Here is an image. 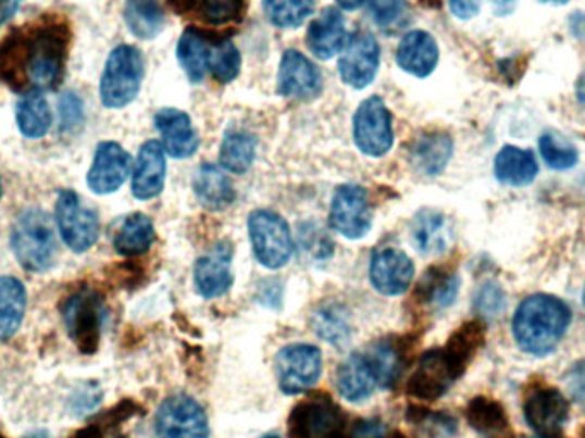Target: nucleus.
Here are the masks:
<instances>
[{
	"label": "nucleus",
	"mask_w": 585,
	"mask_h": 438,
	"mask_svg": "<svg viewBox=\"0 0 585 438\" xmlns=\"http://www.w3.org/2000/svg\"><path fill=\"white\" fill-rule=\"evenodd\" d=\"M584 305H585V290H584Z\"/></svg>",
	"instance_id": "63"
},
{
	"label": "nucleus",
	"mask_w": 585,
	"mask_h": 438,
	"mask_svg": "<svg viewBox=\"0 0 585 438\" xmlns=\"http://www.w3.org/2000/svg\"><path fill=\"white\" fill-rule=\"evenodd\" d=\"M570 309L553 295L525 298L513 315V338L525 353L548 354L557 348L570 326Z\"/></svg>",
	"instance_id": "2"
},
{
	"label": "nucleus",
	"mask_w": 585,
	"mask_h": 438,
	"mask_svg": "<svg viewBox=\"0 0 585 438\" xmlns=\"http://www.w3.org/2000/svg\"><path fill=\"white\" fill-rule=\"evenodd\" d=\"M567 383H569L570 392H572L575 401L585 408V363H578L575 368L570 371Z\"/></svg>",
	"instance_id": "48"
},
{
	"label": "nucleus",
	"mask_w": 585,
	"mask_h": 438,
	"mask_svg": "<svg viewBox=\"0 0 585 438\" xmlns=\"http://www.w3.org/2000/svg\"><path fill=\"white\" fill-rule=\"evenodd\" d=\"M396 61L404 73L425 79L432 76L440 61L437 40L423 29L406 33L397 47Z\"/></svg>",
	"instance_id": "22"
},
{
	"label": "nucleus",
	"mask_w": 585,
	"mask_h": 438,
	"mask_svg": "<svg viewBox=\"0 0 585 438\" xmlns=\"http://www.w3.org/2000/svg\"><path fill=\"white\" fill-rule=\"evenodd\" d=\"M569 414V401L557 387H533L525 396L524 418L537 434H557L565 425Z\"/></svg>",
	"instance_id": "17"
},
{
	"label": "nucleus",
	"mask_w": 585,
	"mask_h": 438,
	"mask_svg": "<svg viewBox=\"0 0 585 438\" xmlns=\"http://www.w3.org/2000/svg\"><path fill=\"white\" fill-rule=\"evenodd\" d=\"M321 91L322 74L318 65L298 50H286L277 73V93L292 100L312 101Z\"/></svg>",
	"instance_id": "16"
},
{
	"label": "nucleus",
	"mask_w": 585,
	"mask_h": 438,
	"mask_svg": "<svg viewBox=\"0 0 585 438\" xmlns=\"http://www.w3.org/2000/svg\"><path fill=\"white\" fill-rule=\"evenodd\" d=\"M233 249L228 243H220L211 252L197 259L194 266V285L204 298H217L228 293L233 286Z\"/></svg>",
	"instance_id": "19"
},
{
	"label": "nucleus",
	"mask_w": 585,
	"mask_h": 438,
	"mask_svg": "<svg viewBox=\"0 0 585 438\" xmlns=\"http://www.w3.org/2000/svg\"><path fill=\"white\" fill-rule=\"evenodd\" d=\"M346 418L341 408L325 395L310 396L292 408L288 420L289 438L345 437Z\"/></svg>",
	"instance_id": "7"
},
{
	"label": "nucleus",
	"mask_w": 585,
	"mask_h": 438,
	"mask_svg": "<svg viewBox=\"0 0 585 438\" xmlns=\"http://www.w3.org/2000/svg\"><path fill=\"white\" fill-rule=\"evenodd\" d=\"M575 97H577L578 103L585 107V68L577 79V85H575Z\"/></svg>",
	"instance_id": "52"
},
{
	"label": "nucleus",
	"mask_w": 585,
	"mask_h": 438,
	"mask_svg": "<svg viewBox=\"0 0 585 438\" xmlns=\"http://www.w3.org/2000/svg\"><path fill=\"white\" fill-rule=\"evenodd\" d=\"M452 137L446 133H426L414 139L409 148V158L414 168L425 175H438L446 170L452 158Z\"/></svg>",
	"instance_id": "32"
},
{
	"label": "nucleus",
	"mask_w": 585,
	"mask_h": 438,
	"mask_svg": "<svg viewBox=\"0 0 585 438\" xmlns=\"http://www.w3.org/2000/svg\"><path fill=\"white\" fill-rule=\"evenodd\" d=\"M28 295L20 279L0 276V339L9 341L16 336L26 314Z\"/></svg>",
	"instance_id": "34"
},
{
	"label": "nucleus",
	"mask_w": 585,
	"mask_h": 438,
	"mask_svg": "<svg viewBox=\"0 0 585 438\" xmlns=\"http://www.w3.org/2000/svg\"><path fill=\"white\" fill-rule=\"evenodd\" d=\"M16 122L21 134L28 139H41L52 127V110L43 91L33 89L23 95L16 107Z\"/></svg>",
	"instance_id": "36"
},
{
	"label": "nucleus",
	"mask_w": 585,
	"mask_h": 438,
	"mask_svg": "<svg viewBox=\"0 0 585 438\" xmlns=\"http://www.w3.org/2000/svg\"><path fill=\"white\" fill-rule=\"evenodd\" d=\"M127 422L124 411L119 406L104 411L97 420H92L88 425L80 426L79 430L74 431L69 438H110L115 428Z\"/></svg>",
	"instance_id": "44"
},
{
	"label": "nucleus",
	"mask_w": 585,
	"mask_h": 438,
	"mask_svg": "<svg viewBox=\"0 0 585 438\" xmlns=\"http://www.w3.org/2000/svg\"><path fill=\"white\" fill-rule=\"evenodd\" d=\"M157 241L153 220L142 213L128 214L113 235V249L122 258H139Z\"/></svg>",
	"instance_id": "29"
},
{
	"label": "nucleus",
	"mask_w": 585,
	"mask_h": 438,
	"mask_svg": "<svg viewBox=\"0 0 585 438\" xmlns=\"http://www.w3.org/2000/svg\"><path fill=\"white\" fill-rule=\"evenodd\" d=\"M393 438H408V437H406V435L399 434V431H397V434L393 435Z\"/></svg>",
	"instance_id": "57"
},
{
	"label": "nucleus",
	"mask_w": 585,
	"mask_h": 438,
	"mask_svg": "<svg viewBox=\"0 0 585 438\" xmlns=\"http://www.w3.org/2000/svg\"><path fill=\"white\" fill-rule=\"evenodd\" d=\"M276 375L285 395H303L321 378L322 351L307 342L285 346L276 354Z\"/></svg>",
	"instance_id": "10"
},
{
	"label": "nucleus",
	"mask_w": 585,
	"mask_h": 438,
	"mask_svg": "<svg viewBox=\"0 0 585 438\" xmlns=\"http://www.w3.org/2000/svg\"><path fill=\"white\" fill-rule=\"evenodd\" d=\"M59 110H61L62 130L76 129L77 125L83 122V101L73 91H69L61 98Z\"/></svg>",
	"instance_id": "47"
},
{
	"label": "nucleus",
	"mask_w": 585,
	"mask_h": 438,
	"mask_svg": "<svg viewBox=\"0 0 585 438\" xmlns=\"http://www.w3.org/2000/svg\"><path fill=\"white\" fill-rule=\"evenodd\" d=\"M55 222L62 240L73 252H88L100 237V217L97 211L85 208L74 190H62L59 193Z\"/></svg>",
	"instance_id": "8"
},
{
	"label": "nucleus",
	"mask_w": 585,
	"mask_h": 438,
	"mask_svg": "<svg viewBox=\"0 0 585 438\" xmlns=\"http://www.w3.org/2000/svg\"><path fill=\"white\" fill-rule=\"evenodd\" d=\"M346 41L348 32L345 14L336 8H325L307 29L309 50L321 61H329L337 53H341Z\"/></svg>",
	"instance_id": "23"
},
{
	"label": "nucleus",
	"mask_w": 585,
	"mask_h": 438,
	"mask_svg": "<svg viewBox=\"0 0 585 438\" xmlns=\"http://www.w3.org/2000/svg\"><path fill=\"white\" fill-rule=\"evenodd\" d=\"M474 306L482 315H497L506 306V295L500 290V286L488 283L477 291Z\"/></svg>",
	"instance_id": "46"
},
{
	"label": "nucleus",
	"mask_w": 585,
	"mask_h": 438,
	"mask_svg": "<svg viewBox=\"0 0 585 438\" xmlns=\"http://www.w3.org/2000/svg\"><path fill=\"white\" fill-rule=\"evenodd\" d=\"M329 222L334 231L349 240L366 237L373 223V211L366 189L360 186L339 187L334 192Z\"/></svg>",
	"instance_id": "12"
},
{
	"label": "nucleus",
	"mask_w": 585,
	"mask_h": 438,
	"mask_svg": "<svg viewBox=\"0 0 585 438\" xmlns=\"http://www.w3.org/2000/svg\"><path fill=\"white\" fill-rule=\"evenodd\" d=\"M539 151L549 168L570 170L578 163V151L567 137L555 130H546L539 137Z\"/></svg>",
	"instance_id": "43"
},
{
	"label": "nucleus",
	"mask_w": 585,
	"mask_h": 438,
	"mask_svg": "<svg viewBox=\"0 0 585 438\" xmlns=\"http://www.w3.org/2000/svg\"><path fill=\"white\" fill-rule=\"evenodd\" d=\"M337 392L349 402H363L378 387L377 375L365 353H351L336 372Z\"/></svg>",
	"instance_id": "25"
},
{
	"label": "nucleus",
	"mask_w": 585,
	"mask_h": 438,
	"mask_svg": "<svg viewBox=\"0 0 585 438\" xmlns=\"http://www.w3.org/2000/svg\"><path fill=\"white\" fill-rule=\"evenodd\" d=\"M262 8L276 28H298L312 16L315 0H262Z\"/></svg>",
	"instance_id": "40"
},
{
	"label": "nucleus",
	"mask_w": 585,
	"mask_h": 438,
	"mask_svg": "<svg viewBox=\"0 0 585 438\" xmlns=\"http://www.w3.org/2000/svg\"><path fill=\"white\" fill-rule=\"evenodd\" d=\"M539 2H543V4L563 5L569 4L570 0H539Z\"/></svg>",
	"instance_id": "56"
},
{
	"label": "nucleus",
	"mask_w": 585,
	"mask_h": 438,
	"mask_svg": "<svg viewBox=\"0 0 585 438\" xmlns=\"http://www.w3.org/2000/svg\"><path fill=\"white\" fill-rule=\"evenodd\" d=\"M240 65V50L235 47V43L225 38H216L211 50V59H209L208 74H211V77L221 85H226L237 79Z\"/></svg>",
	"instance_id": "42"
},
{
	"label": "nucleus",
	"mask_w": 585,
	"mask_h": 438,
	"mask_svg": "<svg viewBox=\"0 0 585 438\" xmlns=\"http://www.w3.org/2000/svg\"><path fill=\"white\" fill-rule=\"evenodd\" d=\"M0 438H8V437H4V435L0 434Z\"/></svg>",
	"instance_id": "62"
},
{
	"label": "nucleus",
	"mask_w": 585,
	"mask_h": 438,
	"mask_svg": "<svg viewBox=\"0 0 585 438\" xmlns=\"http://www.w3.org/2000/svg\"><path fill=\"white\" fill-rule=\"evenodd\" d=\"M0 199H2V184H0Z\"/></svg>",
	"instance_id": "60"
},
{
	"label": "nucleus",
	"mask_w": 585,
	"mask_h": 438,
	"mask_svg": "<svg viewBox=\"0 0 585 438\" xmlns=\"http://www.w3.org/2000/svg\"><path fill=\"white\" fill-rule=\"evenodd\" d=\"M11 249L20 266L29 273H45L57 259V238L52 217L40 208H29L16 217L11 228Z\"/></svg>",
	"instance_id": "3"
},
{
	"label": "nucleus",
	"mask_w": 585,
	"mask_h": 438,
	"mask_svg": "<svg viewBox=\"0 0 585 438\" xmlns=\"http://www.w3.org/2000/svg\"><path fill=\"white\" fill-rule=\"evenodd\" d=\"M154 437L208 438L209 420L204 408L190 396L165 399L154 418Z\"/></svg>",
	"instance_id": "11"
},
{
	"label": "nucleus",
	"mask_w": 585,
	"mask_h": 438,
	"mask_svg": "<svg viewBox=\"0 0 585 438\" xmlns=\"http://www.w3.org/2000/svg\"><path fill=\"white\" fill-rule=\"evenodd\" d=\"M456 380L459 377L452 371L446 353L437 348L421 356L416 371L409 377L406 392L420 401H437L447 395Z\"/></svg>",
	"instance_id": "15"
},
{
	"label": "nucleus",
	"mask_w": 585,
	"mask_h": 438,
	"mask_svg": "<svg viewBox=\"0 0 585 438\" xmlns=\"http://www.w3.org/2000/svg\"><path fill=\"white\" fill-rule=\"evenodd\" d=\"M353 139L360 153L382 158L394 146L393 113L381 97L366 98L353 118Z\"/></svg>",
	"instance_id": "9"
},
{
	"label": "nucleus",
	"mask_w": 585,
	"mask_h": 438,
	"mask_svg": "<svg viewBox=\"0 0 585 438\" xmlns=\"http://www.w3.org/2000/svg\"><path fill=\"white\" fill-rule=\"evenodd\" d=\"M366 359L372 363L373 371L377 375L378 386L390 387L397 383L404 366V356L394 342H373L365 351Z\"/></svg>",
	"instance_id": "39"
},
{
	"label": "nucleus",
	"mask_w": 585,
	"mask_h": 438,
	"mask_svg": "<svg viewBox=\"0 0 585 438\" xmlns=\"http://www.w3.org/2000/svg\"><path fill=\"white\" fill-rule=\"evenodd\" d=\"M166 153L160 141H148L140 146L133 175L134 198L151 201L165 189Z\"/></svg>",
	"instance_id": "21"
},
{
	"label": "nucleus",
	"mask_w": 585,
	"mask_h": 438,
	"mask_svg": "<svg viewBox=\"0 0 585 438\" xmlns=\"http://www.w3.org/2000/svg\"><path fill=\"white\" fill-rule=\"evenodd\" d=\"M166 5L177 16L199 17L204 25L220 28L240 23L249 0H166Z\"/></svg>",
	"instance_id": "24"
},
{
	"label": "nucleus",
	"mask_w": 585,
	"mask_h": 438,
	"mask_svg": "<svg viewBox=\"0 0 585 438\" xmlns=\"http://www.w3.org/2000/svg\"><path fill=\"white\" fill-rule=\"evenodd\" d=\"M465 420L476 434L500 438L509 431V414L500 401L489 396H476L465 408Z\"/></svg>",
	"instance_id": "33"
},
{
	"label": "nucleus",
	"mask_w": 585,
	"mask_h": 438,
	"mask_svg": "<svg viewBox=\"0 0 585 438\" xmlns=\"http://www.w3.org/2000/svg\"><path fill=\"white\" fill-rule=\"evenodd\" d=\"M486 341L485 322L473 318L453 330L447 345L441 348L449 360L452 371L459 378L468 371L474 356L480 353Z\"/></svg>",
	"instance_id": "26"
},
{
	"label": "nucleus",
	"mask_w": 585,
	"mask_h": 438,
	"mask_svg": "<svg viewBox=\"0 0 585 438\" xmlns=\"http://www.w3.org/2000/svg\"><path fill=\"white\" fill-rule=\"evenodd\" d=\"M23 438H52V435H50L49 431L37 430L33 431V434L26 435V437Z\"/></svg>",
	"instance_id": "55"
},
{
	"label": "nucleus",
	"mask_w": 585,
	"mask_h": 438,
	"mask_svg": "<svg viewBox=\"0 0 585 438\" xmlns=\"http://www.w3.org/2000/svg\"><path fill=\"white\" fill-rule=\"evenodd\" d=\"M197 201L208 211H225L235 201L232 180L216 165L204 163L194 178Z\"/></svg>",
	"instance_id": "30"
},
{
	"label": "nucleus",
	"mask_w": 585,
	"mask_h": 438,
	"mask_svg": "<svg viewBox=\"0 0 585 438\" xmlns=\"http://www.w3.org/2000/svg\"><path fill=\"white\" fill-rule=\"evenodd\" d=\"M411 238L423 255H440L449 249L452 228L438 211L421 210L411 223Z\"/></svg>",
	"instance_id": "28"
},
{
	"label": "nucleus",
	"mask_w": 585,
	"mask_h": 438,
	"mask_svg": "<svg viewBox=\"0 0 585 438\" xmlns=\"http://www.w3.org/2000/svg\"><path fill=\"white\" fill-rule=\"evenodd\" d=\"M497 16H510L518 8L519 0H491Z\"/></svg>",
	"instance_id": "51"
},
{
	"label": "nucleus",
	"mask_w": 585,
	"mask_h": 438,
	"mask_svg": "<svg viewBox=\"0 0 585 438\" xmlns=\"http://www.w3.org/2000/svg\"><path fill=\"white\" fill-rule=\"evenodd\" d=\"M124 21L139 40H154L165 26V13L158 0H125Z\"/></svg>",
	"instance_id": "37"
},
{
	"label": "nucleus",
	"mask_w": 585,
	"mask_h": 438,
	"mask_svg": "<svg viewBox=\"0 0 585 438\" xmlns=\"http://www.w3.org/2000/svg\"><path fill=\"white\" fill-rule=\"evenodd\" d=\"M249 237L253 255L261 266L276 271L291 259L292 238L288 223L269 210L253 211L249 216Z\"/></svg>",
	"instance_id": "6"
},
{
	"label": "nucleus",
	"mask_w": 585,
	"mask_h": 438,
	"mask_svg": "<svg viewBox=\"0 0 585 438\" xmlns=\"http://www.w3.org/2000/svg\"><path fill=\"white\" fill-rule=\"evenodd\" d=\"M65 329L77 350L86 356L97 353L101 342L104 309L100 295L89 288L74 291L62 305Z\"/></svg>",
	"instance_id": "5"
},
{
	"label": "nucleus",
	"mask_w": 585,
	"mask_h": 438,
	"mask_svg": "<svg viewBox=\"0 0 585 438\" xmlns=\"http://www.w3.org/2000/svg\"><path fill=\"white\" fill-rule=\"evenodd\" d=\"M313 330L319 338L329 342V345L343 348L351 339L348 315L345 310L337 305H327L319 309L312 318Z\"/></svg>",
	"instance_id": "41"
},
{
	"label": "nucleus",
	"mask_w": 585,
	"mask_h": 438,
	"mask_svg": "<svg viewBox=\"0 0 585 438\" xmlns=\"http://www.w3.org/2000/svg\"><path fill=\"white\" fill-rule=\"evenodd\" d=\"M495 177L510 187H527L539 173L536 157L530 149L503 146L495 158Z\"/></svg>",
	"instance_id": "27"
},
{
	"label": "nucleus",
	"mask_w": 585,
	"mask_h": 438,
	"mask_svg": "<svg viewBox=\"0 0 585 438\" xmlns=\"http://www.w3.org/2000/svg\"><path fill=\"white\" fill-rule=\"evenodd\" d=\"M256 137L244 130H228L221 141L220 165L226 172L244 175L256 161Z\"/></svg>",
	"instance_id": "38"
},
{
	"label": "nucleus",
	"mask_w": 585,
	"mask_h": 438,
	"mask_svg": "<svg viewBox=\"0 0 585 438\" xmlns=\"http://www.w3.org/2000/svg\"><path fill=\"white\" fill-rule=\"evenodd\" d=\"M145 79V59L133 45H119L104 64L100 83L101 103L107 109H124L139 95Z\"/></svg>",
	"instance_id": "4"
},
{
	"label": "nucleus",
	"mask_w": 585,
	"mask_h": 438,
	"mask_svg": "<svg viewBox=\"0 0 585 438\" xmlns=\"http://www.w3.org/2000/svg\"><path fill=\"white\" fill-rule=\"evenodd\" d=\"M372 20L382 28L396 25L406 11V0H369Z\"/></svg>",
	"instance_id": "45"
},
{
	"label": "nucleus",
	"mask_w": 585,
	"mask_h": 438,
	"mask_svg": "<svg viewBox=\"0 0 585 438\" xmlns=\"http://www.w3.org/2000/svg\"><path fill=\"white\" fill-rule=\"evenodd\" d=\"M262 438H281V437H277V435H264V437Z\"/></svg>",
	"instance_id": "58"
},
{
	"label": "nucleus",
	"mask_w": 585,
	"mask_h": 438,
	"mask_svg": "<svg viewBox=\"0 0 585 438\" xmlns=\"http://www.w3.org/2000/svg\"><path fill=\"white\" fill-rule=\"evenodd\" d=\"M216 38H209L204 32L192 26L182 33L177 45V59L194 85L202 83L208 74L209 59H211V50Z\"/></svg>",
	"instance_id": "31"
},
{
	"label": "nucleus",
	"mask_w": 585,
	"mask_h": 438,
	"mask_svg": "<svg viewBox=\"0 0 585 438\" xmlns=\"http://www.w3.org/2000/svg\"><path fill=\"white\" fill-rule=\"evenodd\" d=\"M459 286H461V279H459L458 274L446 270V267L435 266L426 271L425 276L418 283L414 298L425 305L447 309L456 302Z\"/></svg>",
	"instance_id": "35"
},
{
	"label": "nucleus",
	"mask_w": 585,
	"mask_h": 438,
	"mask_svg": "<svg viewBox=\"0 0 585 438\" xmlns=\"http://www.w3.org/2000/svg\"><path fill=\"white\" fill-rule=\"evenodd\" d=\"M581 438H585V430L582 431V437Z\"/></svg>",
	"instance_id": "61"
},
{
	"label": "nucleus",
	"mask_w": 585,
	"mask_h": 438,
	"mask_svg": "<svg viewBox=\"0 0 585 438\" xmlns=\"http://www.w3.org/2000/svg\"><path fill=\"white\" fill-rule=\"evenodd\" d=\"M339 8L346 9V11H353V9L360 8L365 0H336Z\"/></svg>",
	"instance_id": "53"
},
{
	"label": "nucleus",
	"mask_w": 585,
	"mask_h": 438,
	"mask_svg": "<svg viewBox=\"0 0 585 438\" xmlns=\"http://www.w3.org/2000/svg\"><path fill=\"white\" fill-rule=\"evenodd\" d=\"M533 438H555V437H551V435H542V437H533Z\"/></svg>",
	"instance_id": "59"
},
{
	"label": "nucleus",
	"mask_w": 585,
	"mask_h": 438,
	"mask_svg": "<svg viewBox=\"0 0 585 438\" xmlns=\"http://www.w3.org/2000/svg\"><path fill=\"white\" fill-rule=\"evenodd\" d=\"M450 11L459 20H471L482 9V0H449Z\"/></svg>",
	"instance_id": "49"
},
{
	"label": "nucleus",
	"mask_w": 585,
	"mask_h": 438,
	"mask_svg": "<svg viewBox=\"0 0 585 438\" xmlns=\"http://www.w3.org/2000/svg\"><path fill=\"white\" fill-rule=\"evenodd\" d=\"M23 29L32 91L57 88L64 79L69 52L73 47V23L65 14L45 13L25 23Z\"/></svg>",
	"instance_id": "1"
},
{
	"label": "nucleus",
	"mask_w": 585,
	"mask_h": 438,
	"mask_svg": "<svg viewBox=\"0 0 585 438\" xmlns=\"http://www.w3.org/2000/svg\"><path fill=\"white\" fill-rule=\"evenodd\" d=\"M154 127L161 136L165 153L175 160H187L196 154L199 137L189 113L178 109H161L154 115Z\"/></svg>",
	"instance_id": "20"
},
{
	"label": "nucleus",
	"mask_w": 585,
	"mask_h": 438,
	"mask_svg": "<svg viewBox=\"0 0 585 438\" xmlns=\"http://www.w3.org/2000/svg\"><path fill=\"white\" fill-rule=\"evenodd\" d=\"M337 67L346 86L365 89L372 85L381 67V45L377 38L372 33H354L346 41Z\"/></svg>",
	"instance_id": "13"
},
{
	"label": "nucleus",
	"mask_w": 585,
	"mask_h": 438,
	"mask_svg": "<svg viewBox=\"0 0 585 438\" xmlns=\"http://www.w3.org/2000/svg\"><path fill=\"white\" fill-rule=\"evenodd\" d=\"M370 283L385 297H399L409 290L414 279V264L404 250L381 247L370 259Z\"/></svg>",
	"instance_id": "14"
},
{
	"label": "nucleus",
	"mask_w": 585,
	"mask_h": 438,
	"mask_svg": "<svg viewBox=\"0 0 585 438\" xmlns=\"http://www.w3.org/2000/svg\"><path fill=\"white\" fill-rule=\"evenodd\" d=\"M130 165V154L119 142H100L86 178L89 189L98 196L115 192L127 180Z\"/></svg>",
	"instance_id": "18"
},
{
	"label": "nucleus",
	"mask_w": 585,
	"mask_h": 438,
	"mask_svg": "<svg viewBox=\"0 0 585 438\" xmlns=\"http://www.w3.org/2000/svg\"><path fill=\"white\" fill-rule=\"evenodd\" d=\"M348 435L349 438H384V428L377 422H360Z\"/></svg>",
	"instance_id": "50"
},
{
	"label": "nucleus",
	"mask_w": 585,
	"mask_h": 438,
	"mask_svg": "<svg viewBox=\"0 0 585 438\" xmlns=\"http://www.w3.org/2000/svg\"><path fill=\"white\" fill-rule=\"evenodd\" d=\"M444 0H418V4L426 9H440Z\"/></svg>",
	"instance_id": "54"
}]
</instances>
